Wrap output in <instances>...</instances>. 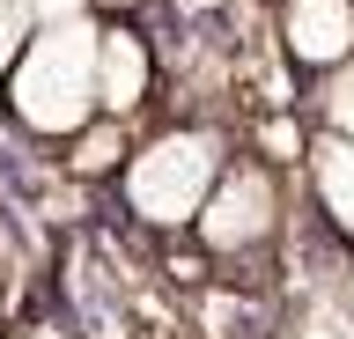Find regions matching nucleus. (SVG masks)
<instances>
[{"label":"nucleus","mask_w":354,"mask_h":339,"mask_svg":"<svg viewBox=\"0 0 354 339\" xmlns=\"http://www.w3.org/2000/svg\"><path fill=\"white\" fill-rule=\"evenodd\" d=\"M295 200L310 206V229L332 236L339 251H354V140L317 133L303 170H295Z\"/></svg>","instance_id":"nucleus-6"},{"label":"nucleus","mask_w":354,"mask_h":339,"mask_svg":"<svg viewBox=\"0 0 354 339\" xmlns=\"http://www.w3.org/2000/svg\"><path fill=\"white\" fill-rule=\"evenodd\" d=\"M37 23H44V0H0V81H8V74H15V59L30 52Z\"/></svg>","instance_id":"nucleus-9"},{"label":"nucleus","mask_w":354,"mask_h":339,"mask_svg":"<svg viewBox=\"0 0 354 339\" xmlns=\"http://www.w3.org/2000/svg\"><path fill=\"white\" fill-rule=\"evenodd\" d=\"M96 37H104V15L88 8H66V15H44L30 52L15 59V74L0 81V111L15 126V140L30 148H66L96 111Z\"/></svg>","instance_id":"nucleus-2"},{"label":"nucleus","mask_w":354,"mask_h":339,"mask_svg":"<svg viewBox=\"0 0 354 339\" xmlns=\"http://www.w3.org/2000/svg\"><path fill=\"white\" fill-rule=\"evenodd\" d=\"M288 214H295V177L281 162H266L259 148H236L185 236L214 266H259V258H273L288 244Z\"/></svg>","instance_id":"nucleus-3"},{"label":"nucleus","mask_w":354,"mask_h":339,"mask_svg":"<svg viewBox=\"0 0 354 339\" xmlns=\"http://www.w3.org/2000/svg\"><path fill=\"white\" fill-rule=\"evenodd\" d=\"M273 52L303 81L354 59V0H273Z\"/></svg>","instance_id":"nucleus-5"},{"label":"nucleus","mask_w":354,"mask_h":339,"mask_svg":"<svg viewBox=\"0 0 354 339\" xmlns=\"http://www.w3.org/2000/svg\"><path fill=\"white\" fill-rule=\"evenodd\" d=\"M133 133H140V126L88 118L66 148H52V162H59L66 184H82V192H111V177H118V170H126V155H133Z\"/></svg>","instance_id":"nucleus-7"},{"label":"nucleus","mask_w":354,"mask_h":339,"mask_svg":"<svg viewBox=\"0 0 354 339\" xmlns=\"http://www.w3.org/2000/svg\"><path fill=\"white\" fill-rule=\"evenodd\" d=\"M310 118H317V133L354 140V59L332 67L325 81H310Z\"/></svg>","instance_id":"nucleus-8"},{"label":"nucleus","mask_w":354,"mask_h":339,"mask_svg":"<svg viewBox=\"0 0 354 339\" xmlns=\"http://www.w3.org/2000/svg\"><path fill=\"white\" fill-rule=\"evenodd\" d=\"M155 96H162V52L148 45L140 23L111 15L104 37H96V111L118 118V126H140Z\"/></svg>","instance_id":"nucleus-4"},{"label":"nucleus","mask_w":354,"mask_h":339,"mask_svg":"<svg viewBox=\"0 0 354 339\" xmlns=\"http://www.w3.org/2000/svg\"><path fill=\"white\" fill-rule=\"evenodd\" d=\"M236 155V126L229 118H155L148 133H133L126 170L111 177V206L133 236H185L199 222V206L214 192L221 162Z\"/></svg>","instance_id":"nucleus-1"}]
</instances>
